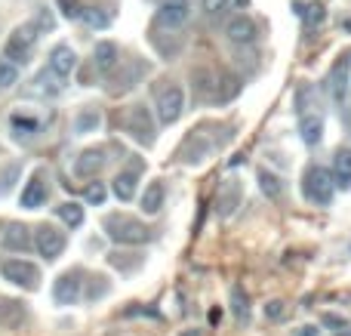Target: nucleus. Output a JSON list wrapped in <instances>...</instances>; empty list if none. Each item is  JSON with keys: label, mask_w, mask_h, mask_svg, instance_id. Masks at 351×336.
<instances>
[{"label": "nucleus", "mask_w": 351, "mask_h": 336, "mask_svg": "<svg viewBox=\"0 0 351 336\" xmlns=\"http://www.w3.org/2000/svg\"><path fill=\"white\" fill-rule=\"evenodd\" d=\"M296 336H317V327H302Z\"/></svg>", "instance_id": "58836bf2"}, {"label": "nucleus", "mask_w": 351, "mask_h": 336, "mask_svg": "<svg viewBox=\"0 0 351 336\" xmlns=\"http://www.w3.org/2000/svg\"><path fill=\"white\" fill-rule=\"evenodd\" d=\"M324 90L333 99V105H346L351 96V56H339L336 65L327 71V80H324Z\"/></svg>", "instance_id": "7ed1b4c3"}, {"label": "nucleus", "mask_w": 351, "mask_h": 336, "mask_svg": "<svg viewBox=\"0 0 351 336\" xmlns=\"http://www.w3.org/2000/svg\"><path fill=\"white\" fill-rule=\"evenodd\" d=\"M182 111H185V93H182V86H167V90H160L158 96V121L164 123V127H170L182 117Z\"/></svg>", "instance_id": "1a4fd4ad"}, {"label": "nucleus", "mask_w": 351, "mask_h": 336, "mask_svg": "<svg viewBox=\"0 0 351 336\" xmlns=\"http://www.w3.org/2000/svg\"><path fill=\"white\" fill-rule=\"evenodd\" d=\"M191 19V0H164L158 6V25L160 28H182Z\"/></svg>", "instance_id": "9d476101"}, {"label": "nucleus", "mask_w": 351, "mask_h": 336, "mask_svg": "<svg viewBox=\"0 0 351 336\" xmlns=\"http://www.w3.org/2000/svg\"><path fill=\"white\" fill-rule=\"evenodd\" d=\"M62 86H65L62 84V77L56 71H49V68H43V71L34 77V93L37 96H59Z\"/></svg>", "instance_id": "4be33fe9"}, {"label": "nucleus", "mask_w": 351, "mask_h": 336, "mask_svg": "<svg viewBox=\"0 0 351 336\" xmlns=\"http://www.w3.org/2000/svg\"><path fill=\"white\" fill-rule=\"evenodd\" d=\"M333 182H336V189H342V191H351V148H339L336 152V158H333Z\"/></svg>", "instance_id": "aec40b11"}, {"label": "nucleus", "mask_w": 351, "mask_h": 336, "mask_svg": "<svg viewBox=\"0 0 351 336\" xmlns=\"http://www.w3.org/2000/svg\"><path fill=\"white\" fill-rule=\"evenodd\" d=\"M256 179H259V189H262V195H265L268 201H280V197H284V182H280L271 170H259L256 173Z\"/></svg>", "instance_id": "5701e85b"}, {"label": "nucleus", "mask_w": 351, "mask_h": 336, "mask_svg": "<svg viewBox=\"0 0 351 336\" xmlns=\"http://www.w3.org/2000/svg\"><path fill=\"white\" fill-rule=\"evenodd\" d=\"M59 6H62V16L65 19H80L84 16V10H80L77 0H59Z\"/></svg>", "instance_id": "4c0bfd02"}, {"label": "nucleus", "mask_w": 351, "mask_h": 336, "mask_svg": "<svg viewBox=\"0 0 351 336\" xmlns=\"http://www.w3.org/2000/svg\"><path fill=\"white\" fill-rule=\"evenodd\" d=\"M19 176V167H6V173H0V197L6 195V191L12 189V182H16Z\"/></svg>", "instance_id": "e433bc0d"}, {"label": "nucleus", "mask_w": 351, "mask_h": 336, "mask_svg": "<svg viewBox=\"0 0 351 336\" xmlns=\"http://www.w3.org/2000/svg\"><path fill=\"white\" fill-rule=\"evenodd\" d=\"M346 127H348V136H351V108H348V115H346Z\"/></svg>", "instance_id": "a19ab883"}, {"label": "nucleus", "mask_w": 351, "mask_h": 336, "mask_svg": "<svg viewBox=\"0 0 351 336\" xmlns=\"http://www.w3.org/2000/svg\"><path fill=\"white\" fill-rule=\"evenodd\" d=\"M164 201H167V189H164V182H148L145 185V195H142V210H145L148 216H154V213H160V207H164Z\"/></svg>", "instance_id": "412c9836"}, {"label": "nucleus", "mask_w": 351, "mask_h": 336, "mask_svg": "<svg viewBox=\"0 0 351 336\" xmlns=\"http://www.w3.org/2000/svg\"><path fill=\"white\" fill-rule=\"evenodd\" d=\"M0 275L6 278L10 284H16V287H25V290H37L40 287V269H37L34 263H28V259H3L0 263Z\"/></svg>", "instance_id": "20e7f679"}, {"label": "nucleus", "mask_w": 351, "mask_h": 336, "mask_svg": "<svg viewBox=\"0 0 351 336\" xmlns=\"http://www.w3.org/2000/svg\"><path fill=\"white\" fill-rule=\"evenodd\" d=\"M123 130H127L136 142H142V145H154V121L145 105L127 108V115H123Z\"/></svg>", "instance_id": "423d86ee"}, {"label": "nucleus", "mask_w": 351, "mask_h": 336, "mask_svg": "<svg viewBox=\"0 0 351 336\" xmlns=\"http://www.w3.org/2000/svg\"><path fill=\"white\" fill-rule=\"evenodd\" d=\"M84 197H86L90 204H105L108 191H105V185H102V182H90V185H86V191H84Z\"/></svg>", "instance_id": "72a5a7b5"}, {"label": "nucleus", "mask_w": 351, "mask_h": 336, "mask_svg": "<svg viewBox=\"0 0 351 336\" xmlns=\"http://www.w3.org/2000/svg\"><path fill=\"white\" fill-rule=\"evenodd\" d=\"M108 290H111L108 278H105V275H96V278H90V290H86V300H102V296H108Z\"/></svg>", "instance_id": "2f4dec72"}, {"label": "nucleus", "mask_w": 351, "mask_h": 336, "mask_svg": "<svg viewBox=\"0 0 351 336\" xmlns=\"http://www.w3.org/2000/svg\"><path fill=\"white\" fill-rule=\"evenodd\" d=\"M117 65H121V49H117V43L99 40L96 49H93V68H96L99 74H111Z\"/></svg>", "instance_id": "f3484780"}, {"label": "nucleus", "mask_w": 351, "mask_h": 336, "mask_svg": "<svg viewBox=\"0 0 351 336\" xmlns=\"http://www.w3.org/2000/svg\"><path fill=\"white\" fill-rule=\"evenodd\" d=\"M265 318H268V321H284V318H287V302L271 300V302L265 306Z\"/></svg>", "instance_id": "f704fd0d"}, {"label": "nucleus", "mask_w": 351, "mask_h": 336, "mask_svg": "<svg viewBox=\"0 0 351 336\" xmlns=\"http://www.w3.org/2000/svg\"><path fill=\"white\" fill-rule=\"evenodd\" d=\"M225 37H228L231 43H237V47L253 43L256 37H259V25H256L250 16H234L228 25H225Z\"/></svg>", "instance_id": "dca6fc26"}, {"label": "nucleus", "mask_w": 351, "mask_h": 336, "mask_svg": "<svg viewBox=\"0 0 351 336\" xmlns=\"http://www.w3.org/2000/svg\"><path fill=\"white\" fill-rule=\"evenodd\" d=\"M47 68L49 71H56L62 80H68L74 71H77V53H74L68 43H56L53 49H49V59H47Z\"/></svg>", "instance_id": "9b49d317"}, {"label": "nucleus", "mask_w": 351, "mask_h": 336, "mask_svg": "<svg viewBox=\"0 0 351 336\" xmlns=\"http://www.w3.org/2000/svg\"><path fill=\"white\" fill-rule=\"evenodd\" d=\"M0 244H3V250L10 253H28L31 247H34V232H31L28 226H19V222H10L6 226V232L0 235Z\"/></svg>", "instance_id": "f8f14e48"}, {"label": "nucleus", "mask_w": 351, "mask_h": 336, "mask_svg": "<svg viewBox=\"0 0 351 336\" xmlns=\"http://www.w3.org/2000/svg\"><path fill=\"white\" fill-rule=\"evenodd\" d=\"M19 84V65L12 59H0V90H12Z\"/></svg>", "instance_id": "7c9ffc66"}, {"label": "nucleus", "mask_w": 351, "mask_h": 336, "mask_svg": "<svg viewBox=\"0 0 351 336\" xmlns=\"http://www.w3.org/2000/svg\"><path fill=\"white\" fill-rule=\"evenodd\" d=\"M139 170H142V160H133V167L130 170H121L114 176V182H111V191H114L117 201H133L136 197V189H139Z\"/></svg>", "instance_id": "2eb2a0df"}, {"label": "nucleus", "mask_w": 351, "mask_h": 336, "mask_svg": "<svg viewBox=\"0 0 351 336\" xmlns=\"http://www.w3.org/2000/svg\"><path fill=\"white\" fill-rule=\"evenodd\" d=\"M84 269H71V272H62L53 284V300L56 306H74V302L84 296Z\"/></svg>", "instance_id": "6e6552de"}, {"label": "nucleus", "mask_w": 351, "mask_h": 336, "mask_svg": "<svg viewBox=\"0 0 351 336\" xmlns=\"http://www.w3.org/2000/svg\"><path fill=\"white\" fill-rule=\"evenodd\" d=\"M324 127H327V123H324L321 108L299 115V136H302L305 145H317V142L324 139Z\"/></svg>", "instance_id": "a211bd4d"}, {"label": "nucleus", "mask_w": 351, "mask_h": 336, "mask_svg": "<svg viewBox=\"0 0 351 336\" xmlns=\"http://www.w3.org/2000/svg\"><path fill=\"white\" fill-rule=\"evenodd\" d=\"M12 130H16V139H22V133L31 139V136H37L43 130V123L40 121H31L28 115H12Z\"/></svg>", "instance_id": "c756f323"}, {"label": "nucleus", "mask_w": 351, "mask_h": 336, "mask_svg": "<svg viewBox=\"0 0 351 336\" xmlns=\"http://www.w3.org/2000/svg\"><path fill=\"white\" fill-rule=\"evenodd\" d=\"M65 244H68V238H65V232H59L56 226H37L34 228V250L40 253L47 263H53V259H59L62 253H65Z\"/></svg>", "instance_id": "0eeeda50"}, {"label": "nucleus", "mask_w": 351, "mask_h": 336, "mask_svg": "<svg viewBox=\"0 0 351 336\" xmlns=\"http://www.w3.org/2000/svg\"><path fill=\"white\" fill-rule=\"evenodd\" d=\"M299 16H302V22H305V28H321L324 22H327V6L321 3V0H315V3H308V6H302L299 10Z\"/></svg>", "instance_id": "bb28decb"}, {"label": "nucleus", "mask_w": 351, "mask_h": 336, "mask_svg": "<svg viewBox=\"0 0 351 336\" xmlns=\"http://www.w3.org/2000/svg\"><path fill=\"white\" fill-rule=\"evenodd\" d=\"M99 127H102V115H99L96 108H84V111L77 115V121H74V133H77V136L96 133Z\"/></svg>", "instance_id": "a878e982"}, {"label": "nucleus", "mask_w": 351, "mask_h": 336, "mask_svg": "<svg viewBox=\"0 0 351 336\" xmlns=\"http://www.w3.org/2000/svg\"><path fill=\"white\" fill-rule=\"evenodd\" d=\"M179 336H200V331H197V327H188V331H182Z\"/></svg>", "instance_id": "ea45409f"}, {"label": "nucleus", "mask_w": 351, "mask_h": 336, "mask_svg": "<svg viewBox=\"0 0 351 336\" xmlns=\"http://www.w3.org/2000/svg\"><path fill=\"white\" fill-rule=\"evenodd\" d=\"M84 19L90 28H108V22H111V16L108 12H102V10H96V6H90V10H84Z\"/></svg>", "instance_id": "473e14b6"}, {"label": "nucleus", "mask_w": 351, "mask_h": 336, "mask_svg": "<svg viewBox=\"0 0 351 336\" xmlns=\"http://www.w3.org/2000/svg\"><path fill=\"white\" fill-rule=\"evenodd\" d=\"M47 197H49L47 173L37 170L34 176L25 182V189H22V207H25V210H40L43 204H47Z\"/></svg>", "instance_id": "ddd939ff"}, {"label": "nucleus", "mask_w": 351, "mask_h": 336, "mask_svg": "<svg viewBox=\"0 0 351 336\" xmlns=\"http://www.w3.org/2000/svg\"><path fill=\"white\" fill-rule=\"evenodd\" d=\"M56 216H59L68 228H80V226H84V207H80L77 201L59 204V207H56Z\"/></svg>", "instance_id": "b1692460"}, {"label": "nucleus", "mask_w": 351, "mask_h": 336, "mask_svg": "<svg viewBox=\"0 0 351 336\" xmlns=\"http://www.w3.org/2000/svg\"><path fill=\"white\" fill-rule=\"evenodd\" d=\"M241 201H243L241 182H237V179H225L222 189H219V195H216V210H219V216H222V219H231V216H234V210L241 207Z\"/></svg>", "instance_id": "4468645a"}, {"label": "nucleus", "mask_w": 351, "mask_h": 336, "mask_svg": "<svg viewBox=\"0 0 351 336\" xmlns=\"http://www.w3.org/2000/svg\"><path fill=\"white\" fill-rule=\"evenodd\" d=\"M105 148H86L84 154H80L77 160H74V173H77L80 179H96V173L105 167Z\"/></svg>", "instance_id": "6ab92c4d"}, {"label": "nucleus", "mask_w": 351, "mask_h": 336, "mask_svg": "<svg viewBox=\"0 0 351 336\" xmlns=\"http://www.w3.org/2000/svg\"><path fill=\"white\" fill-rule=\"evenodd\" d=\"M102 228H105V235H108L114 244H121V247H139V244H145V241L154 238V232L145 226V222L133 219V216H127V213L105 216Z\"/></svg>", "instance_id": "f257e3e1"}, {"label": "nucleus", "mask_w": 351, "mask_h": 336, "mask_svg": "<svg viewBox=\"0 0 351 336\" xmlns=\"http://www.w3.org/2000/svg\"><path fill=\"white\" fill-rule=\"evenodd\" d=\"M37 22H25V25H19L16 31L10 34V40H6V47H3V56L6 59H12L19 65V62H28V56H31V49H34V43H37Z\"/></svg>", "instance_id": "39448f33"}, {"label": "nucleus", "mask_w": 351, "mask_h": 336, "mask_svg": "<svg viewBox=\"0 0 351 336\" xmlns=\"http://www.w3.org/2000/svg\"><path fill=\"white\" fill-rule=\"evenodd\" d=\"M22 318H25L22 302H16V300H0V324L16 327Z\"/></svg>", "instance_id": "c85d7f7f"}, {"label": "nucleus", "mask_w": 351, "mask_h": 336, "mask_svg": "<svg viewBox=\"0 0 351 336\" xmlns=\"http://www.w3.org/2000/svg\"><path fill=\"white\" fill-rule=\"evenodd\" d=\"M231 312H234L237 321H247L250 318V296H247V290H243L241 284H234V287H231Z\"/></svg>", "instance_id": "cd10ccee"}, {"label": "nucleus", "mask_w": 351, "mask_h": 336, "mask_svg": "<svg viewBox=\"0 0 351 336\" xmlns=\"http://www.w3.org/2000/svg\"><path fill=\"white\" fill-rule=\"evenodd\" d=\"M200 10H204V16H219V12L228 10V0H200Z\"/></svg>", "instance_id": "c9c22d12"}, {"label": "nucleus", "mask_w": 351, "mask_h": 336, "mask_svg": "<svg viewBox=\"0 0 351 336\" xmlns=\"http://www.w3.org/2000/svg\"><path fill=\"white\" fill-rule=\"evenodd\" d=\"M142 253H121V250H114V253H108V263L114 265L121 275H130V272H136L142 265Z\"/></svg>", "instance_id": "393cba45"}, {"label": "nucleus", "mask_w": 351, "mask_h": 336, "mask_svg": "<svg viewBox=\"0 0 351 336\" xmlns=\"http://www.w3.org/2000/svg\"><path fill=\"white\" fill-rule=\"evenodd\" d=\"M333 191H336V182H333V173L321 164H311L308 170L302 173V197L317 207H330L333 204Z\"/></svg>", "instance_id": "f03ea898"}]
</instances>
